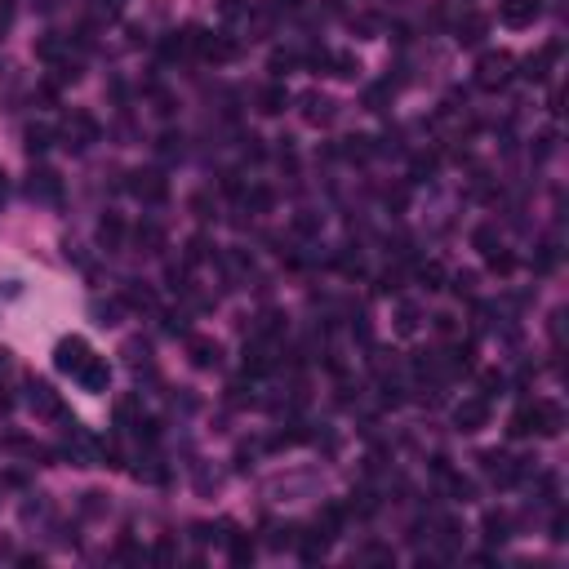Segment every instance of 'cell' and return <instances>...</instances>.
<instances>
[{"label":"cell","instance_id":"cell-1","mask_svg":"<svg viewBox=\"0 0 569 569\" xmlns=\"http://www.w3.org/2000/svg\"><path fill=\"white\" fill-rule=\"evenodd\" d=\"M511 76V54H485L476 67V85L480 89H498V85H507Z\"/></svg>","mask_w":569,"mask_h":569},{"label":"cell","instance_id":"cell-2","mask_svg":"<svg viewBox=\"0 0 569 569\" xmlns=\"http://www.w3.org/2000/svg\"><path fill=\"white\" fill-rule=\"evenodd\" d=\"M85 360H89V347H85V338H63V343L54 347V365H58L63 374H80Z\"/></svg>","mask_w":569,"mask_h":569},{"label":"cell","instance_id":"cell-3","mask_svg":"<svg viewBox=\"0 0 569 569\" xmlns=\"http://www.w3.org/2000/svg\"><path fill=\"white\" fill-rule=\"evenodd\" d=\"M76 378H80V387H85V392H93V396H98V392H107V383H111V369H107V360L89 356V360L80 365V374H76Z\"/></svg>","mask_w":569,"mask_h":569},{"label":"cell","instance_id":"cell-4","mask_svg":"<svg viewBox=\"0 0 569 569\" xmlns=\"http://www.w3.org/2000/svg\"><path fill=\"white\" fill-rule=\"evenodd\" d=\"M454 423L462 427V432H480V427L489 423V401L480 396V401H462L458 414H454Z\"/></svg>","mask_w":569,"mask_h":569},{"label":"cell","instance_id":"cell-5","mask_svg":"<svg viewBox=\"0 0 569 569\" xmlns=\"http://www.w3.org/2000/svg\"><path fill=\"white\" fill-rule=\"evenodd\" d=\"M498 18H502L507 27H529V23L538 18V0H502Z\"/></svg>","mask_w":569,"mask_h":569},{"label":"cell","instance_id":"cell-6","mask_svg":"<svg viewBox=\"0 0 569 569\" xmlns=\"http://www.w3.org/2000/svg\"><path fill=\"white\" fill-rule=\"evenodd\" d=\"M129 187H134V196H138V201H151V205L169 196V183H165L160 174H134V183H129Z\"/></svg>","mask_w":569,"mask_h":569},{"label":"cell","instance_id":"cell-7","mask_svg":"<svg viewBox=\"0 0 569 569\" xmlns=\"http://www.w3.org/2000/svg\"><path fill=\"white\" fill-rule=\"evenodd\" d=\"M561 423H565V414H561V405H556V401H538L534 405V432L556 436V432H561Z\"/></svg>","mask_w":569,"mask_h":569},{"label":"cell","instance_id":"cell-8","mask_svg":"<svg viewBox=\"0 0 569 569\" xmlns=\"http://www.w3.org/2000/svg\"><path fill=\"white\" fill-rule=\"evenodd\" d=\"M67 138L76 142V147L93 142V138H98V120H93L89 111H71V120H67Z\"/></svg>","mask_w":569,"mask_h":569},{"label":"cell","instance_id":"cell-9","mask_svg":"<svg viewBox=\"0 0 569 569\" xmlns=\"http://www.w3.org/2000/svg\"><path fill=\"white\" fill-rule=\"evenodd\" d=\"M196 45H201V54L210 63H232L236 54H241V49H236V41H227V36H201Z\"/></svg>","mask_w":569,"mask_h":569},{"label":"cell","instance_id":"cell-10","mask_svg":"<svg viewBox=\"0 0 569 569\" xmlns=\"http://www.w3.org/2000/svg\"><path fill=\"white\" fill-rule=\"evenodd\" d=\"M187 352H192V365L196 369L218 365V343H210V338H187Z\"/></svg>","mask_w":569,"mask_h":569},{"label":"cell","instance_id":"cell-11","mask_svg":"<svg viewBox=\"0 0 569 569\" xmlns=\"http://www.w3.org/2000/svg\"><path fill=\"white\" fill-rule=\"evenodd\" d=\"M98 236H102V245H107V249H116V245H120V236H125V223H120L116 214H107V218L98 223Z\"/></svg>","mask_w":569,"mask_h":569},{"label":"cell","instance_id":"cell-12","mask_svg":"<svg viewBox=\"0 0 569 569\" xmlns=\"http://www.w3.org/2000/svg\"><path fill=\"white\" fill-rule=\"evenodd\" d=\"M507 432H511V436H529V432H534V405H520V410L511 414Z\"/></svg>","mask_w":569,"mask_h":569},{"label":"cell","instance_id":"cell-13","mask_svg":"<svg viewBox=\"0 0 569 569\" xmlns=\"http://www.w3.org/2000/svg\"><path fill=\"white\" fill-rule=\"evenodd\" d=\"M480 36H485V18L480 14H471L467 23H458V45H476Z\"/></svg>","mask_w":569,"mask_h":569},{"label":"cell","instance_id":"cell-14","mask_svg":"<svg viewBox=\"0 0 569 569\" xmlns=\"http://www.w3.org/2000/svg\"><path fill=\"white\" fill-rule=\"evenodd\" d=\"M258 107L267 111V116H276V111H284V89H280V85H267V89L258 93Z\"/></svg>","mask_w":569,"mask_h":569},{"label":"cell","instance_id":"cell-15","mask_svg":"<svg viewBox=\"0 0 569 569\" xmlns=\"http://www.w3.org/2000/svg\"><path fill=\"white\" fill-rule=\"evenodd\" d=\"M485 538H489V543H502V538H507V520L489 511V516H485Z\"/></svg>","mask_w":569,"mask_h":569},{"label":"cell","instance_id":"cell-16","mask_svg":"<svg viewBox=\"0 0 569 569\" xmlns=\"http://www.w3.org/2000/svg\"><path fill=\"white\" fill-rule=\"evenodd\" d=\"M45 147H49V129L32 125V129H27V151H45Z\"/></svg>","mask_w":569,"mask_h":569},{"label":"cell","instance_id":"cell-17","mask_svg":"<svg viewBox=\"0 0 569 569\" xmlns=\"http://www.w3.org/2000/svg\"><path fill=\"white\" fill-rule=\"evenodd\" d=\"M419 276L427 280V289H440V280H445V267H440V263H427V267L419 271Z\"/></svg>","mask_w":569,"mask_h":569},{"label":"cell","instance_id":"cell-18","mask_svg":"<svg viewBox=\"0 0 569 569\" xmlns=\"http://www.w3.org/2000/svg\"><path fill=\"white\" fill-rule=\"evenodd\" d=\"M232 561H236V565L254 561V543H245V538H236V543H232Z\"/></svg>","mask_w":569,"mask_h":569},{"label":"cell","instance_id":"cell-19","mask_svg":"<svg viewBox=\"0 0 569 569\" xmlns=\"http://www.w3.org/2000/svg\"><path fill=\"white\" fill-rule=\"evenodd\" d=\"M249 205H254V210H271V192H267V187H254V192H249Z\"/></svg>","mask_w":569,"mask_h":569},{"label":"cell","instance_id":"cell-20","mask_svg":"<svg viewBox=\"0 0 569 569\" xmlns=\"http://www.w3.org/2000/svg\"><path fill=\"white\" fill-rule=\"evenodd\" d=\"M489 267H494V271H502V276H507V271L516 267V258H511V254H489Z\"/></svg>","mask_w":569,"mask_h":569},{"label":"cell","instance_id":"cell-21","mask_svg":"<svg viewBox=\"0 0 569 569\" xmlns=\"http://www.w3.org/2000/svg\"><path fill=\"white\" fill-rule=\"evenodd\" d=\"M471 241H476L480 249H489V245H494V227H476V236H471Z\"/></svg>","mask_w":569,"mask_h":569},{"label":"cell","instance_id":"cell-22","mask_svg":"<svg viewBox=\"0 0 569 569\" xmlns=\"http://www.w3.org/2000/svg\"><path fill=\"white\" fill-rule=\"evenodd\" d=\"M156 561H160V565L174 561V543H169V538H160V543H156Z\"/></svg>","mask_w":569,"mask_h":569},{"label":"cell","instance_id":"cell-23","mask_svg":"<svg viewBox=\"0 0 569 569\" xmlns=\"http://www.w3.org/2000/svg\"><path fill=\"white\" fill-rule=\"evenodd\" d=\"M414 325H419V311H414V307H401V329H414Z\"/></svg>","mask_w":569,"mask_h":569},{"label":"cell","instance_id":"cell-24","mask_svg":"<svg viewBox=\"0 0 569 569\" xmlns=\"http://www.w3.org/2000/svg\"><path fill=\"white\" fill-rule=\"evenodd\" d=\"M293 227H298L302 236H311V232H316V218H307V214H302V218H293Z\"/></svg>","mask_w":569,"mask_h":569},{"label":"cell","instance_id":"cell-25","mask_svg":"<svg viewBox=\"0 0 569 569\" xmlns=\"http://www.w3.org/2000/svg\"><path fill=\"white\" fill-rule=\"evenodd\" d=\"M480 383H485V396H494V387H502V378H498V374H485Z\"/></svg>","mask_w":569,"mask_h":569},{"label":"cell","instance_id":"cell-26","mask_svg":"<svg viewBox=\"0 0 569 569\" xmlns=\"http://www.w3.org/2000/svg\"><path fill=\"white\" fill-rule=\"evenodd\" d=\"M414 169H419V174H432V169H436V156H419V165H414Z\"/></svg>","mask_w":569,"mask_h":569},{"label":"cell","instance_id":"cell-27","mask_svg":"<svg viewBox=\"0 0 569 569\" xmlns=\"http://www.w3.org/2000/svg\"><path fill=\"white\" fill-rule=\"evenodd\" d=\"M552 538H556V543L565 538V516H556V520H552Z\"/></svg>","mask_w":569,"mask_h":569},{"label":"cell","instance_id":"cell-28","mask_svg":"<svg viewBox=\"0 0 569 569\" xmlns=\"http://www.w3.org/2000/svg\"><path fill=\"white\" fill-rule=\"evenodd\" d=\"M0 201H5V174H0Z\"/></svg>","mask_w":569,"mask_h":569},{"label":"cell","instance_id":"cell-29","mask_svg":"<svg viewBox=\"0 0 569 569\" xmlns=\"http://www.w3.org/2000/svg\"><path fill=\"white\" fill-rule=\"evenodd\" d=\"M284 5H298V0H284Z\"/></svg>","mask_w":569,"mask_h":569}]
</instances>
